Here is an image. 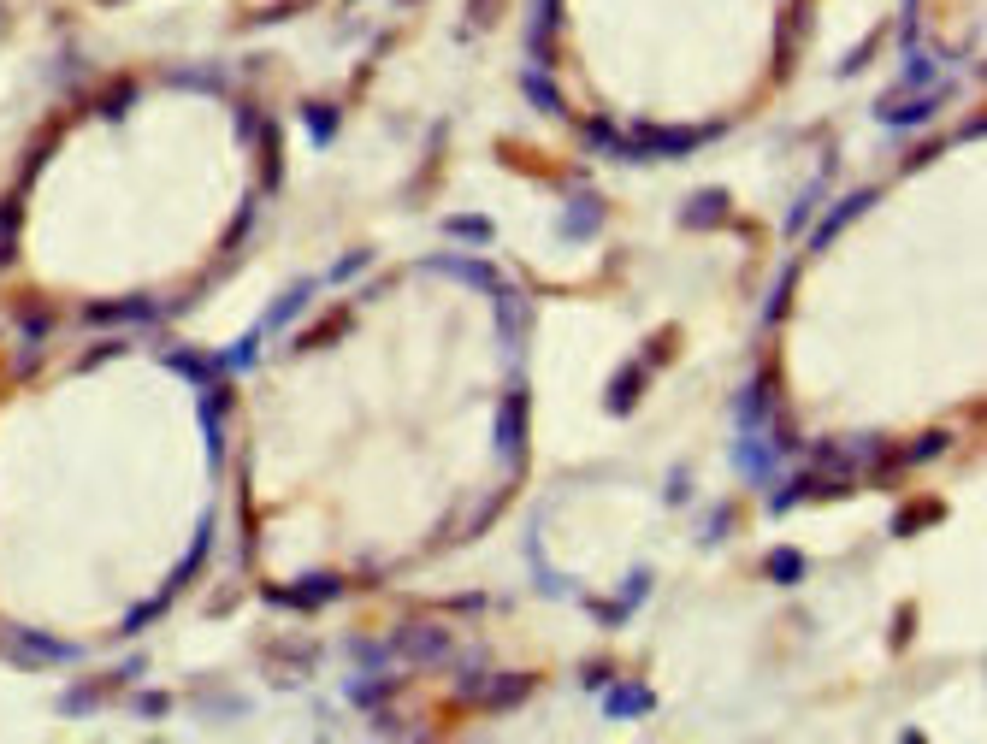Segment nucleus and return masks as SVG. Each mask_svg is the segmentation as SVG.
<instances>
[{
    "label": "nucleus",
    "mask_w": 987,
    "mask_h": 744,
    "mask_svg": "<svg viewBox=\"0 0 987 744\" xmlns=\"http://www.w3.org/2000/svg\"><path fill=\"white\" fill-rule=\"evenodd\" d=\"M148 378L89 355L0 396V626L77 644L148 585Z\"/></svg>",
    "instance_id": "nucleus-1"
}]
</instances>
